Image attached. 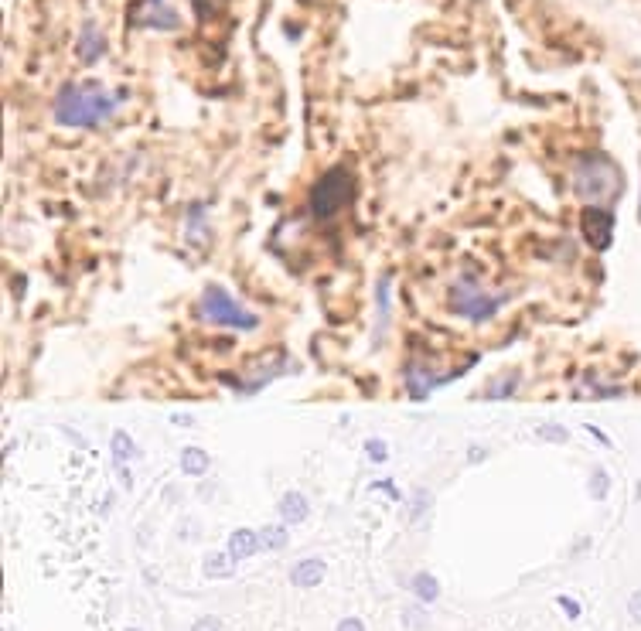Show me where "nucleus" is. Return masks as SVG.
Instances as JSON below:
<instances>
[{"label": "nucleus", "instance_id": "obj_15", "mask_svg": "<svg viewBox=\"0 0 641 631\" xmlns=\"http://www.w3.org/2000/svg\"><path fill=\"white\" fill-rule=\"evenodd\" d=\"M560 608L570 614V618H580V604L577 601H570V597H560Z\"/></svg>", "mask_w": 641, "mask_h": 631}, {"label": "nucleus", "instance_id": "obj_17", "mask_svg": "<svg viewBox=\"0 0 641 631\" xmlns=\"http://www.w3.org/2000/svg\"><path fill=\"white\" fill-rule=\"evenodd\" d=\"M195 631H222V625H219L215 618H202V621L195 625Z\"/></svg>", "mask_w": 641, "mask_h": 631}, {"label": "nucleus", "instance_id": "obj_14", "mask_svg": "<svg viewBox=\"0 0 641 631\" xmlns=\"http://www.w3.org/2000/svg\"><path fill=\"white\" fill-rule=\"evenodd\" d=\"M181 464H185V471H191V475H202V471L208 468V458L202 451H185V461Z\"/></svg>", "mask_w": 641, "mask_h": 631}, {"label": "nucleus", "instance_id": "obj_10", "mask_svg": "<svg viewBox=\"0 0 641 631\" xmlns=\"http://www.w3.org/2000/svg\"><path fill=\"white\" fill-rule=\"evenodd\" d=\"M280 512H283V519H287V522H301V519L307 516V498H304V495H297V492L283 495Z\"/></svg>", "mask_w": 641, "mask_h": 631}, {"label": "nucleus", "instance_id": "obj_21", "mask_svg": "<svg viewBox=\"0 0 641 631\" xmlns=\"http://www.w3.org/2000/svg\"><path fill=\"white\" fill-rule=\"evenodd\" d=\"M130 631H137V628H130Z\"/></svg>", "mask_w": 641, "mask_h": 631}, {"label": "nucleus", "instance_id": "obj_3", "mask_svg": "<svg viewBox=\"0 0 641 631\" xmlns=\"http://www.w3.org/2000/svg\"><path fill=\"white\" fill-rule=\"evenodd\" d=\"M352 192H355L352 171L331 168L318 181V185H314V192H311V209H314V215H335L338 209H345L348 198H352Z\"/></svg>", "mask_w": 641, "mask_h": 631}, {"label": "nucleus", "instance_id": "obj_1", "mask_svg": "<svg viewBox=\"0 0 641 631\" xmlns=\"http://www.w3.org/2000/svg\"><path fill=\"white\" fill-rule=\"evenodd\" d=\"M116 110V96L99 82L65 86L55 99V120L62 127H99Z\"/></svg>", "mask_w": 641, "mask_h": 631}, {"label": "nucleus", "instance_id": "obj_9", "mask_svg": "<svg viewBox=\"0 0 641 631\" xmlns=\"http://www.w3.org/2000/svg\"><path fill=\"white\" fill-rule=\"evenodd\" d=\"M103 48H106L103 35H99L93 24H86V31H82V48H79V55L86 58V62H96V58L103 55Z\"/></svg>", "mask_w": 641, "mask_h": 631}, {"label": "nucleus", "instance_id": "obj_8", "mask_svg": "<svg viewBox=\"0 0 641 631\" xmlns=\"http://www.w3.org/2000/svg\"><path fill=\"white\" fill-rule=\"evenodd\" d=\"M290 580H294L297 587H318L321 580H324V563H321V560H304V563H297L294 574H290Z\"/></svg>", "mask_w": 641, "mask_h": 631}, {"label": "nucleus", "instance_id": "obj_18", "mask_svg": "<svg viewBox=\"0 0 641 631\" xmlns=\"http://www.w3.org/2000/svg\"><path fill=\"white\" fill-rule=\"evenodd\" d=\"M338 631H362V621H359V618H345V621L338 625Z\"/></svg>", "mask_w": 641, "mask_h": 631}, {"label": "nucleus", "instance_id": "obj_6", "mask_svg": "<svg viewBox=\"0 0 641 631\" xmlns=\"http://www.w3.org/2000/svg\"><path fill=\"white\" fill-rule=\"evenodd\" d=\"M611 229H614V215L594 205V209H584V236L594 246H607L611 243Z\"/></svg>", "mask_w": 641, "mask_h": 631}, {"label": "nucleus", "instance_id": "obj_4", "mask_svg": "<svg viewBox=\"0 0 641 631\" xmlns=\"http://www.w3.org/2000/svg\"><path fill=\"white\" fill-rule=\"evenodd\" d=\"M202 314L215 325L229 328H256V314L246 311L243 304H236L222 287H208L202 294Z\"/></svg>", "mask_w": 641, "mask_h": 631}, {"label": "nucleus", "instance_id": "obj_2", "mask_svg": "<svg viewBox=\"0 0 641 631\" xmlns=\"http://www.w3.org/2000/svg\"><path fill=\"white\" fill-rule=\"evenodd\" d=\"M573 188H577L580 195L604 202V198H614L621 192V174L607 157L597 154V157H587V161L577 164V185Z\"/></svg>", "mask_w": 641, "mask_h": 631}, {"label": "nucleus", "instance_id": "obj_7", "mask_svg": "<svg viewBox=\"0 0 641 631\" xmlns=\"http://www.w3.org/2000/svg\"><path fill=\"white\" fill-rule=\"evenodd\" d=\"M260 546H263L260 536L249 533V529H239V533H232V539H229V556L232 560H246V556H253Z\"/></svg>", "mask_w": 641, "mask_h": 631}, {"label": "nucleus", "instance_id": "obj_16", "mask_svg": "<svg viewBox=\"0 0 641 631\" xmlns=\"http://www.w3.org/2000/svg\"><path fill=\"white\" fill-rule=\"evenodd\" d=\"M403 621H406V625H416V628L427 625V618H423V611H410V614H403Z\"/></svg>", "mask_w": 641, "mask_h": 631}, {"label": "nucleus", "instance_id": "obj_11", "mask_svg": "<svg viewBox=\"0 0 641 631\" xmlns=\"http://www.w3.org/2000/svg\"><path fill=\"white\" fill-rule=\"evenodd\" d=\"M410 587L416 591V597H420V601H437V594H440L437 580L430 577V574H416Z\"/></svg>", "mask_w": 641, "mask_h": 631}, {"label": "nucleus", "instance_id": "obj_12", "mask_svg": "<svg viewBox=\"0 0 641 631\" xmlns=\"http://www.w3.org/2000/svg\"><path fill=\"white\" fill-rule=\"evenodd\" d=\"M208 577H229L232 574V556H212V560L205 563Z\"/></svg>", "mask_w": 641, "mask_h": 631}, {"label": "nucleus", "instance_id": "obj_5", "mask_svg": "<svg viewBox=\"0 0 641 631\" xmlns=\"http://www.w3.org/2000/svg\"><path fill=\"white\" fill-rule=\"evenodd\" d=\"M451 304H454V311L464 314V318L485 321V318H495V311L502 307V297L474 287L471 280H461V284L451 290Z\"/></svg>", "mask_w": 641, "mask_h": 631}, {"label": "nucleus", "instance_id": "obj_20", "mask_svg": "<svg viewBox=\"0 0 641 631\" xmlns=\"http://www.w3.org/2000/svg\"><path fill=\"white\" fill-rule=\"evenodd\" d=\"M369 451H372V458H376V461L386 458V447H382V444H369Z\"/></svg>", "mask_w": 641, "mask_h": 631}, {"label": "nucleus", "instance_id": "obj_13", "mask_svg": "<svg viewBox=\"0 0 641 631\" xmlns=\"http://www.w3.org/2000/svg\"><path fill=\"white\" fill-rule=\"evenodd\" d=\"M260 543L266 546V550H283V546H287V533H283V529H263V536H260Z\"/></svg>", "mask_w": 641, "mask_h": 631}, {"label": "nucleus", "instance_id": "obj_19", "mask_svg": "<svg viewBox=\"0 0 641 631\" xmlns=\"http://www.w3.org/2000/svg\"><path fill=\"white\" fill-rule=\"evenodd\" d=\"M631 618H635V621H641V594H635V597H631Z\"/></svg>", "mask_w": 641, "mask_h": 631}]
</instances>
